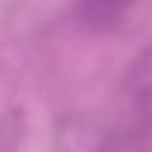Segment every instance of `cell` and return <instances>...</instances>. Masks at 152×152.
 I'll use <instances>...</instances> for the list:
<instances>
[{
  "label": "cell",
  "mask_w": 152,
  "mask_h": 152,
  "mask_svg": "<svg viewBox=\"0 0 152 152\" xmlns=\"http://www.w3.org/2000/svg\"><path fill=\"white\" fill-rule=\"evenodd\" d=\"M134 0H75V15L90 30H107L122 21Z\"/></svg>",
  "instance_id": "6da1fadb"
}]
</instances>
